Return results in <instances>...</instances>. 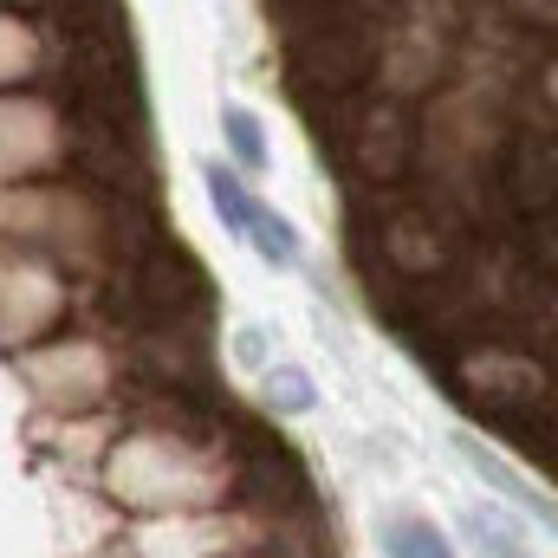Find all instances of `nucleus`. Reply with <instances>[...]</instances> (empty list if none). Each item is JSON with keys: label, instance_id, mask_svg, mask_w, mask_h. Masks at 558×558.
<instances>
[{"label": "nucleus", "instance_id": "18", "mask_svg": "<svg viewBox=\"0 0 558 558\" xmlns=\"http://www.w3.org/2000/svg\"><path fill=\"white\" fill-rule=\"evenodd\" d=\"M279 558H305V553H279Z\"/></svg>", "mask_w": 558, "mask_h": 558}, {"label": "nucleus", "instance_id": "14", "mask_svg": "<svg viewBox=\"0 0 558 558\" xmlns=\"http://www.w3.org/2000/svg\"><path fill=\"white\" fill-rule=\"evenodd\" d=\"M221 137H228V149H234V162L247 169V175H260L267 169V131H260V118L247 111V105H221Z\"/></svg>", "mask_w": 558, "mask_h": 558}, {"label": "nucleus", "instance_id": "9", "mask_svg": "<svg viewBox=\"0 0 558 558\" xmlns=\"http://www.w3.org/2000/svg\"><path fill=\"white\" fill-rule=\"evenodd\" d=\"M461 533H468V546H474L481 558H533L526 526H520L513 513H500L494 500H474V507H461Z\"/></svg>", "mask_w": 558, "mask_h": 558}, {"label": "nucleus", "instance_id": "17", "mask_svg": "<svg viewBox=\"0 0 558 558\" xmlns=\"http://www.w3.org/2000/svg\"><path fill=\"white\" fill-rule=\"evenodd\" d=\"M507 7V20H520V26H539V33H553V0H500Z\"/></svg>", "mask_w": 558, "mask_h": 558}, {"label": "nucleus", "instance_id": "13", "mask_svg": "<svg viewBox=\"0 0 558 558\" xmlns=\"http://www.w3.org/2000/svg\"><path fill=\"white\" fill-rule=\"evenodd\" d=\"M384 558H454V546L435 520L397 513V520H384Z\"/></svg>", "mask_w": 558, "mask_h": 558}, {"label": "nucleus", "instance_id": "11", "mask_svg": "<svg viewBox=\"0 0 558 558\" xmlns=\"http://www.w3.org/2000/svg\"><path fill=\"white\" fill-rule=\"evenodd\" d=\"M454 448H461V454H468V468H474V474H481V481H494V487H500V494H513V500H520V507H533V513H539V520H553V507H546V494H539V487H526V474H520V468H513V461H500V454H494V448H481V441H474V435H461V441H454Z\"/></svg>", "mask_w": 558, "mask_h": 558}, {"label": "nucleus", "instance_id": "12", "mask_svg": "<svg viewBox=\"0 0 558 558\" xmlns=\"http://www.w3.org/2000/svg\"><path fill=\"white\" fill-rule=\"evenodd\" d=\"M260 403H267V416H312L318 410V384L299 364H267L260 371Z\"/></svg>", "mask_w": 558, "mask_h": 558}, {"label": "nucleus", "instance_id": "8", "mask_svg": "<svg viewBox=\"0 0 558 558\" xmlns=\"http://www.w3.org/2000/svg\"><path fill=\"white\" fill-rule=\"evenodd\" d=\"M247 487L260 494V500H274L279 513L286 507H305L312 494V481H305V468H299V454L279 441V435H267V441H254V461H247Z\"/></svg>", "mask_w": 558, "mask_h": 558}, {"label": "nucleus", "instance_id": "3", "mask_svg": "<svg viewBox=\"0 0 558 558\" xmlns=\"http://www.w3.org/2000/svg\"><path fill=\"white\" fill-rule=\"evenodd\" d=\"M461 397L487 422H526L533 410L546 416V403H553L546 364H533L520 351H468L461 357Z\"/></svg>", "mask_w": 558, "mask_h": 558}, {"label": "nucleus", "instance_id": "4", "mask_svg": "<svg viewBox=\"0 0 558 558\" xmlns=\"http://www.w3.org/2000/svg\"><path fill=\"white\" fill-rule=\"evenodd\" d=\"M377 247H384V274L410 279V286H435L461 260L454 228H441V215H428V202H390Z\"/></svg>", "mask_w": 558, "mask_h": 558}, {"label": "nucleus", "instance_id": "10", "mask_svg": "<svg viewBox=\"0 0 558 558\" xmlns=\"http://www.w3.org/2000/svg\"><path fill=\"white\" fill-rule=\"evenodd\" d=\"M202 189H208V208L221 215V228L241 241V234H247V221H254V208H260V202L247 195V182H241L228 162H202Z\"/></svg>", "mask_w": 558, "mask_h": 558}, {"label": "nucleus", "instance_id": "7", "mask_svg": "<svg viewBox=\"0 0 558 558\" xmlns=\"http://www.w3.org/2000/svg\"><path fill=\"white\" fill-rule=\"evenodd\" d=\"M377 72L390 85V98H410V92H428L441 72H448V46L428 33V20H403L390 33H377Z\"/></svg>", "mask_w": 558, "mask_h": 558}, {"label": "nucleus", "instance_id": "5", "mask_svg": "<svg viewBox=\"0 0 558 558\" xmlns=\"http://www.w3.org/2000/svg\"><path fill=\"white\" fill-rule=\"evenodd\" d=\"M131 292H137V305L149 318H162V325H182L189 312H208V274L175 247V241H156L149 254H137V279H131Z\"/></svg>", "mask_w": 558, "mask_h": 558}, {"label": "nucleus", "instance_id": "1", "mask_svg": "<svg viewBox=\"0 0 558 558\" xmlns=\"http://www.w3.org/2000/svg\"><path fill=\"white\" fill-rule=\"evenodd\" d=\"M377 78V20L351 0H331L325 20H299L286 33V85L305 111L344 105Z\"/></svg>", "mask_w": 558, "mask_h": 558}, {"label": "nucleus", "instance_id": "15", "mask_svg": "<svg viewBox=\"0 0 558 558\" xmlns=\"http://www.w3.org/2000/svg\"><path fill=\"white\" fill-rule=\"evenodd\" d=\"M267 267H299V234H292V221L274 215V208H254V221H247V234H241Z\"/></svg>", "mask_w": 558, "mask_h": 558}, {"label": "nucleus", "instance_id": "6", "mask_svg": "<svg viewBox=\"0 0 558 558\" xmlns=\"http://www.w3.org/2000/svg\"><path fill=\"white\" fill-rule=\"evenodd\" d=\"M500 182H507V202L520 215H546L558 195V137L553 124H520L507 143V162H500Z\"/></svg>", "mask_w": 558, "mask_h": 558}, {"label": "nucleus", "instance_id": "16", "mask_svg": "<svg viewBox=\"0 0 558 558\" xmlns=\"http://www.w3.org/2000/svg\"><path fill=\"white\" fill-rule=\"evenodd\" d=\"M234 364L241 371H267L274 364V331L267 325H241L234 331Z\"/></svg>", "mask_w": 558, "mask_h": 558}, {"label": "nucleus", "instance_id": "2", "mask_svg": "<svg viewBox=\"0 0 558 558\" xmlns=\"http://www.w3.org/2000/svg\"><path fill=\"white\" fill-rule=\"evenodd\" d=\"M344 169L364 182V189H397L422 156V124L410 118L403 98H377V105H357L344 137H338Z\"/></svg>", "mask_w": 558, "mask_h": 558}]
</instances>
